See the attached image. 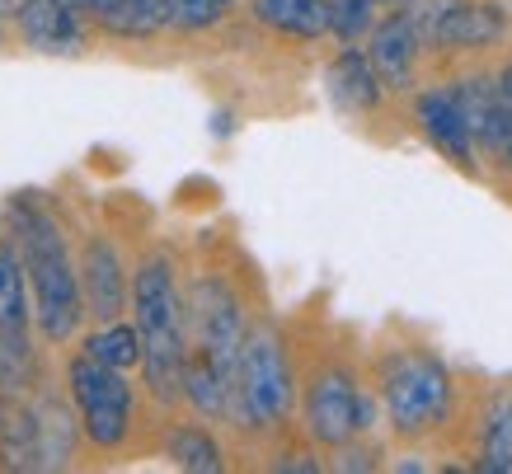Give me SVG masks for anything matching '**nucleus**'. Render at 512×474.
Wrapping results in <instances>:
<instances>
[{
  "label": "nucleus",
  "mask_w": 512,
  "mask_h": 474,
  "mask_svg": "<svg viewBox=\"0 0 512 474\" xmlns=\"http://www.w3.org/2000/svg\"><path fill=\"white\" fill-rule=\"evenodd\" d=\"M5 226L19 249L24 277H29V306H33V329L43 334V343L62 348L80 334L85 324V301H80V277L76 259L66 245L62 221L47 212L38 198H10L5 202Z\"/></svg>",
  "instance_id": "f257e3e1"
},
{
  "label": "nucleus",
  "mask_w": 512,
  "mask_h": 474,
  "mask_svg": "<svg viewBox=\"0 0 512 474\" xmlns=\"http://www.w3.org/2000/svg\"><path fill=\"white\" fill-rule=\"evenodd\" d=\"M132 324L141 334V381L156 404L174 409L184 404V362H188V315L184 291L174 277V259L165 249H151L132 273Z\"/></svg>",
  "instance_id": "f03ea898"
},
{
  "label": "nucleus",
  "mask_w": 512,
  "mask_h": 474,
  "mask_svg": "<svg viewBox=\"0 0 512 474\" xmlns=\"http://www.w3.org/2000/svg\"><path fill=\"white\" fill-rule=\"evenodd\" d=\"M296 409V371L287 357L278 324H249L235 362V395H231V428L240 432H273Z\"/></svg>",
  "instance_id": "7ed1b4c3"
},
{
  "label": "nucleus",
  "mask_w": 512,
  "mask_h": 474,
  "mask_svg": "<svg viewBox=\"0 0 512 474\" xmlns=\"http://www.w3.org/2000/svg\"><path fill=\"white\" fill-rule=\"evenodd\" d=\"M66 399L76 409L80 437L94 451H123L137 423V390L127 381V371L94 362L90 352H76L66 362Z\"/></svg>",
  "instance_id": "20e7f679"
},
{
  "label": "nucleus",
  "mask_w": 512,
  "mask_h": 474,
  "mask_svg": "<svg viewBox=\"0 0 512 474\" xmlns=\"http://www.w3.org/2000/svg\"><path fill=\"white\" fill-rule=\"evenodd\" d=\"M381 409L395 437H423L447 423L451 376L433 352H395L381 367Z\"/></svg>",
  "instance_id": "39448f33"
},
{
  "label": "nucleus",
  "mask_w": 512,
  "mask_h": 474,
  "mask_svg": "<svg viewBox=\"0 0 512 474\" xmlns=\"http://www.w3.org/2000/svg\"><path fill=\"white\" fill-rule=\"evenodd\" d=\"M301 423L315 446L339 451L343 442H357L372 428V399L343 362H325L301 385Z\"/></svg>",
  "instance_id": "423d86ee"
},
{
  "label": "nucleus",
  "mask_w": 512,
  "mask_h": 474,
  "mask_svg": "<svg viewBox=\"0 0 512 474\" xmlns=\"http://www.w3.org/2000/svg\"><path fill=\"white\" fill-rule=\"evenodd\" d=\"M184 315H188V343L217 362V371L231 381V395H235V362H240V343H245V329H249L240 291L226 277L202 273L193 282V291L184 296Z\"/></svg>",
  "instance_id": "0eeeda50"
},
{
  "label": "nucleus",
  "mask_w": 512,
  "mask_h": 474,
  "mask_svg": "<svg viewBox=\"0 0 512 474\" xmlns=\"http://www.w3.org/2000/svg\"><path fill=\"white\" fill-rule=\"evenodd\" d=\"M33 306H29V277L19 263V249L10 235H0V385L19 390L24 371L33 367Z\"/></svg>",
  "instance_id": "6e6552de"
},
{
  "label": "nucleus",
  "mask_w": 512,
  "mask_h": 474,
  "mask_svg": "<svg viewBox=\"0 0 512 474\" xmlns=\"http://www.w3.org/2000/svg\"><path fill=\"white\" fill-rule=\"evenodd\" d=\"M94 19L80 10L76 0H19L15 5V29L33 52L47 57H76L90 43Z\"/></svg>",
  "instance_id": "1a4fd4ad"
},
{
  "label": "nucleus",
  "mask_w": 512,
  "mask_h": 474,
  "mask_svg": "<svg viewBox=\"0 0 512 474\" xmlns=\"http://www.w3.org/2000/svg\"><path fill=\"white\" fill-rule=\"evenodd\" d=\"M76 277H80V301H85V315L94 324L104 320H118L127 310V291H132V277H127V263L118 254L109 235H90L85 249H80V263H76Z\"/></svg>",
  "instance_id": "9d476101"
},
{
  "label": "nucleus",
  "mask_w": 512,
  "mask_h": 474,
  "mask_svg": "<svg viewBox=\"0 0 512 474\" xmlns=\"http://www.w3.org/2000/svg\"><path fill=\"white\" fill-rule=\"evenodd\" d=\"M503 33H508V10L503 5H494V0H451L437 15L433 33H428V47L480 52V47H494Z\"/></svg>",
  "instance_id": "9b49d317"
},
{
  "label": "nucleus",
  "mask_w": 512,
  "mask_h": 474,
  "mask_svg": "<svg viewBox=\"0 0 512 474\" xmlns=\"http://www.w3.org/2000/svg\"><path fill=\"white\" fill-rule=\"evenodd\" d=\"M419 33H414V24L404 19V10H395V15L376 19L372 33H367V62H372L376 80L386 85V90H409L414 85V71H419Z\"/></svg>",
  "instance_id": "f8f14e48"
},
{
  "label": "nucleus",
  "mask_w": 512,
  "mask_h": 474,
  "mask_svg": "<svg viewBox=\"0 0 512 474\" xmlns=\"http://www.w3.org/2000/svg\"><path fill=\"white\" fill-rule=\"evenodd\" d=\"M414 118H419V132L428 141H433L437 151L447 155L456 169H470L475 174V137H470L466 118H461V108H456V99H451V90H423L419 99H414Z\"/></svg>",
  "instance_id": "ddd939ff"
},
{
  "label": "nucleus",
  "mask_w": 512,
  "mask_h": 474,
  "mask_svg": "<svg viewBox=\"0 0 512 474\" xmlns=\"http://www.w3.org/2000/svg\"><path fill=\"white\" fill-rule=\"evenodd\" d=\"M0 465L5 470H43L33 399H24L10 385H0Z\"/></svg>",
  "instance_id": "4468645a"
},
{
  "label": "nucleus",
  "mask_w": 512,
  "mask_h": 474,
  "mask_svg": "<svg viewBox=\"0 0 512 474\" xmlns=\"http://www.w3.org/2000/svg\"><path fill=\"white\" fill-rule=\"evenodd\" d=\"M325 85H329V99H334L339 113H372V108L381 104V94H386V85L376 80L367 52H362L357 43L343 47L339 57L329 62Z\"/></svg>",
  "instance_id": "2eb2a0df"
},
{
  "label": "nucleus",
  "mask_w": 512,
  "mask_h": 474,
  "mask_svg": "<svg viewBox=\"0 0 512 474\" xmlns=\"http://www.w3.org/2000/svg\"><path fill=\"white\" fill-rule=\"evenodd\" d=\"M184 404L198 413L202 423H226V413H231V381L193 343H188V362H184Z\"/></svg>",
  "instance_id": "dca6fc26"
},
{
  "label": "nucleus",
  "mask_w": 512,
  "mask_h": 474,
  "mask_svg": "<svg viewBox=\"0 0 512 474\" xmlns=\"http://www.w3.org/2000/svg\"><path fill=\"white\" fill-rule=\"evenodd\" d=\"M249 15L264 29L296 38V43H315L329 33V5L325 0H249Z\"/></svg>",
  "instance_id": "f3484780"
},
{
  "label": "nucleus",
  "mask_w": 512,
  "mask_h": 474,
  "mask_svg": "<svg viewBox=\"0 0 512 474\" xmlns=\"http://www.w3.org/2000/svg\"><path fill=\"white\" fill-rule=\"evenodd\" d=\"M33 413H38V456H43V470H62L76 456V409H66L57 395L33 399Z\"/></svg>",
  "instance_id": "a211bd4d"
},
{
  "label": "nucleus",
  "mask_w": 512,
  "mask_h": 474,
  "mask_svg": "<svg viewBox=\"0 0 512 474\" xmlns=\"http://www.w3.org/2000/svg\"><path fill=\"white\" fill-rule=\"evenodd\" d=\"M165 456L188 474H221L226 470V451L212 437V428L202 423H174L170 437H165Z\"/></svg>",
  "instance_id": "6ab92c4d"
},
{
  "label": "nucleus",
  "mask_w": 512,
  "mask_h": 474,
  "mask_svg": "<svg viewBox=\"0 0 512 474\" xmlns=\"http://www.w3.org/2000/svg\"><path fill=\"white\" fill-rule=\"evenodd\" d=\"M94 24L109 38H156L170 29V0H113Z\"/></svg>",
  "instance_id": "aec40b11"
},
{
  "label": "nucleus",
  "mask_w": 512,
  "mask_h": 474,
  "mask_svg": "<svg viewBox=\"0 0 512 474\" xmlns=\"http://www.w3.org/2000/svg\"><path fill=\"white\" fill-rule=\"evenodd\" d=\"M80 352H90L94 362H104V367L132 371V367H141V334H137V324L118 315V320H104L99 329H90Z\"/></svg>",
  "instance_id": "412c9836"
},
{
  "label": "nucleus",
  "mask_w": 512,
  "mask_h": 474,
  "mask_svg": "<svg viewBox=\"0 0 512 474\" xmlns=\"http://www.w3.org/2000/svg\"><path fill=\"white\" fill-rule=\"evenodd\" d=\"M329 5V33L339 38L343 47L362 43L376 24V0H325Z\"/></svg>",
  "instance_id": "4be33fe9"
},
{
  "label": "nucleus",
  "mask_w": 512,
  "mask_h": 474,
  "mask_svg": "<svg viewBox=\"0 0 512 474\" xmlns=\"http://www.w3.org/2000/svg\"><path fill=\"white\" fill-rule=\"evenodd\" d=\"M240 0H170V29L179 33H207L226 24Z\"/></svg>",
  "instance_id": "5701e85b"
},
{
  "label": "nucleus",
  "mask_w": 512,
  "mask_h": 474,
  "mask_svg": "<svg viewBox=\"0 0 512 474\" xmlns=\"http://www.w3.org/2000/svg\"><path fill=\"white\" fill-rule=\"evenodd\" d=\"M475 151L494 155L498 165H512V108L498 99L494 118H489V127L480 132V141H475Z\"/></svg>",
  "instance_id": "b1692460"
},
{
  "label": "nucleus",
  "mask_w": 512,
  "mask_h": 474,
  "mask_svg": "<svg viewBox=\"0 0 512 474\" xmlns=\"http://www.w3.org/2000/svg\"><path fill=\"white\" fill-rule=\"evenodd\" d=\"M273 470H292V474H320V460L301 456V451H287V456L273 460Z\"/></svg>",
  "instance_id": "393cba45"
},
{
  "label": "nucleus",
  "mask_w": 512,
  "mask_h": 474,
  "mask_svg": "<svg viewBox=\"0 0 512 474\" xmlns=\"http://www.w3.org/2000/svg\"><path fill=\"white\" fill-rule=\"evenodd\" d=\"M494 90H498V99H503V104L512 108V62H508V66H503V71H498V76H494Z\"/></svg>",
  "instance_id": "a878e982"
},
{
  "label": "nucleus",
  "mask_w": 512,
  "mask_h": 474,
  "mask_svg": "<svg viewBox=\"0 0 512 474\" xmlns=\"http://www.w3.org/2000/svg\"><path fill=\"white\" fill-rule=\"evenodd\" d=\"M76 5H80V10H85L90 19H99V15H104V10L113 5V0H76Z\"/></svg>",
  "instance_id": "bb28decb"
},
{
  "label": "nucleus",
  "mask_w": 512,
  "mask_h": 474,
  "mask_svg": "<svg viewBox=\"0 0 512 474\" xmlns=\"http://www.w3.org/2000/svg\"><path fill=\"white\" fill-rule=\"evenodd\" d=\"M395 470H404V474H423V470H428V465H419V460H400Z\"/></svg>",
  "instance_id": "cd10ccee"
},
{
  "label": "nucleus",
  "mask_w": 512,
  "mask_h": 474,
  "mask_svg": "<svg viewBox=\"0 0 512 474\" xmlns=\"http://www.w3.org/2000/svg\"><path fill=\"white\" fill-rule=\"evenodd\" d=\"M376 5H409V0H376Z\"/></svg>",
  "instance_id": "c85d7f7f"
},
{
  "label": "nucleus",
  "mask_w": 512,
  "mask_h": 474,
  "mask_svg": "<svg viewBox=\"0 0 512 474\" xmlns=\"http://www.w3.org/2000/svg\"><path fill=\"white\" fill-rule=\"evenodd\" d=\"M508 10H512V0H508Z\"/></svg>",
  "instance_id": "c756f323"
}]
</instances>
